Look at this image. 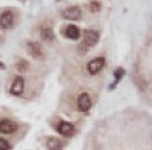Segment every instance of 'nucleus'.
Segmentation results:
<instances>
[{"mask_svg":"<svg viewBox=\"0 0 152 150\" xmlns=\"http://www.w3.org/2000/svg\"><path fill=\"white\" fill-rule=\"evenodd\" d=\"M0 150H11L9 142L7 141V140L1 138V137H0Z\"/></svg>","mask_w":152,"mask_h":150,"instance_id":"15","label":"nucleus"},{"mask_svg":"<svg viewBox=\"0 0 152 150\" xmlns=\"http://www.w3.org/2000/svg\"><path fill=\"white\" fill-rule=\"evenodd\" d=\"M16 69H17L20 72H25L28 69H29V63H28L25 59H20L17 63H16Z\"/></svg>","mask_w":152,"mask_h":150,"instance_id":"14","label":"nucleus"},{"mask_svg":"<svg viewBox=\"0 0 152 150\" xmlns=\"http://www.w3.org/2000/svg\"><path fill=\"white\" fill-rule=\"evenodd\" d=\"M104 66H105V58L99 57V58H94V59H92V61L88 62L87 70L91 75H96L104 69Z\"/></svg>","mask_w":152,"mask_h":150,"instance_id":"1","label":"nucleus"},{"mask_svg":"<svg viewBox=\"0 0 152 150\" xmlns=\"http://www.w3.org/2000/svg\"><path fill=\"white\" fill-rule=\"evenodd\" d=\"M46 145L49 150H62V142L55 137H49L46 141Z\"/></svg>","mask_w":152,"mask_h":150,"instance_id":"11","label":"nucleus"},{"mask_svg":"<svg viewBox=\"0 0 152 150\" xmlns=\"http://www.w3.org/2000/svg\"><path fill=\"white\" fill-rule=\"evenodd\" d=\"M41 37L45 41H53L55 38V34H54L51 28H42L41 29Z\"/></svg>","mask_w":152,"mask_h":150,"instance_id":"12","label":"nucleus"},{"mask_svg":"<svg viewBox=\"0 0 152 150\" xmlns=\"http://www.w3.org/2000/svg\"><path fill=\"white\" fill-rule=\"evenodd\" d=\"M89 8H91V12H99L100 9H101V4L99 1H92L91 4H89Z\"/></svg>","mask_w":152,"mask_h":150,"instance_id":"16","label":"nucleus"},{"mask_svg":"<svg viewBox=\"0 0 152 150\" xmlns=\"http://www.w3.org/2000/svg\"><path fill=\"white\" fill-rule=\"evenodd\" d=\"M24 88H25L24 78H21V76H16L13 83H12V86H11V94L15 95V96H20V95L24 92Z\"/></svg>","mask_w":152,"mask_h":150,"instance_id":"5","label":"nucleus"},{"mask_svg":"<svg viewBox=\"0 0 152 150\" xmlns=\"http://www.w3.org/2000/svg\"><path fill=\"white\" fill-rule=\"evenodd\" d=\"M0 69H5V65H4V63H3V62H0Z\"/></svg>","mask_w":152,"mask_h":150,"instance_id":"17","label":"nucleus"},{"mask_svg":"<svg viewBox=\"0 0 152 150\" xmlns=\"http://www.w3.org/2000/svg\"><path fill=\"white\" fill-rule=\"evenodd\" d=\"M99 33L96 30H91V29H87L84 30V36H83V46H87V47H92L94 46L97 42H99Z\"/></svg>","mask_w":152,"mask_h":150,"instance_id":"2","label":"nucleus"},{"mask_svg":"<svg viewBox=\"0 0 152 150\" xmlns=\"http://www.w3.org/2000/svg\"><path fill=\"white\" fill-rule=\"evenodd\" d=\"M123 75H125V70H123L122 67H118V69L114 70V83H113V86H110V88L115 87V86L118 84V82L122 79Z\"/></svg>","mask_w":152,"mask_h":150,"instance_id":"13","label":"nucleus"},{"mask_svg":"<svg viewBox=\"0 0 152 150\" xmlns=\"http://www.w3.org/2000/svg\"><path fill=\"white\" fill-rule=\"evenodd\" d=\"M58 132L64 137H71L75 132V126H74V124L68 123V121H62L58 125Z\"/></svg>","mask_w":152,"mask_h":150,"instance_id":"9","label":"nucleus"},{"mask_svg":"<svg viewBox=\"0 0 152 150\" xmlns=\"http://www.w3.org/2000/svg\"><path fill=\"white\" fill-rule=\"evenodd\" d=\"M26 49H28V53H29L33 58L39 59L43 57L42 46H41L38 42H36V41H29V42L26 44Z\"/></svg>","mask_w":152,"mask_h":150,"instance_id":"3","label":"nucleus"},{"mask_svg":"<svg viewBox=\"0 0 152 150\" xmlns=\"http://www.w3.org/2000/svg\"><path fill=\"white\" fill-rule=\"evenodd\" d=\"M64 36L69 38V40H79V37H80V29H79L76 25H68L67 28H66L64 30Z\"/></svg>","mask_w":152,"mask_h":150,"instance_id":"10","label":"nucleus"},{"mask_svg":"<svg viewBox=\"0 0 152 150\" xmlns=\"http://www.w3.org/2000/svg\"><path fill=\"white\" fill-rule=\"evenodd\" d=\"M17 130V124L13 121L4 119L0 121V133H4V134H9V133H13Z\"/></svg>","mask_w":152,"mask_h":150,"instance_id":"8","label":"nucleus"},{"mask_svg":"<svg viewBox=\"0 0 152 150\" xmlns=\"http://www.w3.org/2000/svg\"><path fill=\"white\" fill-rule=\"evenodd\" d=\"M13 21H15V16L12 13V11H4L0 15V27H1V29L12 28Z\"/></svg>","mask_w":152,"mask_h":150,"instance_id":"4","label":"nucleus"},{"mask_svg":"<svg viewBox=\"0 0 152 150\" xmlns=\"http://www.w3.org/2000/svg\"><path fill=\"white\" fill-rule=\"evenodd\" d=\"M91 98L89 95L87 94V92H83V94L80 95V96L77 98V108L79 111H81V112H88L91 108Z\"/></svg>","mask_w":152,"mask_h":150,"instance_id":"7","label":"nucleus"},{"mask_svg":"<svg viewBox=\"0 0 152 150\" xmlns=\"http://www.w3.org/2000/svg\"><path fill=\"white\" fill-rule=\"evenodd\" d=\"M63 18H67V20H79L81 17V11L79 7H68L62 12Z\"/></svg>","mask_w":152,"mask_h":150,"instance_id":"6","label":"nucleus"}]
</instances>
